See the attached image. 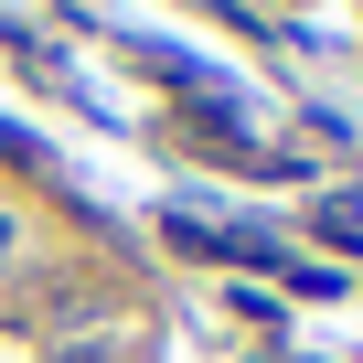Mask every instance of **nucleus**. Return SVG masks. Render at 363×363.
<instances>
[{"label": "nucleus", "instance_id": "f257e3e1", "mask_svg": "<svg viewBox=\"0 0 363 363\" xmlns=\"http://www.w3.org/2000/svg\"><path fill=\"white\" fill-rule=\"evenodd\" d=\"M11 257H22V225H11V214H0V278H11Z\"/></svg>", "mask_w": 363, "mask_h": 363}, {"label": "nucleus", "instance_id": "f03ea898", "mask_svg": "<svg viewBox=\"0 0 363 363\" xmlns=\"http://www.w3.org/2000/svg\"><path fill=\"white\" fill-rule=\"evenodd\" d=\"M65 363H118V352H107V342H86V352H65Z\"/></svg>", "mask_w": 363, "mask_h": 363}]
</instances>
